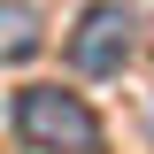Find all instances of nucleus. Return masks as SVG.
<instances>
[{"label":"nucleus","mask_w":154,"mask_h":154,"mask_svg":"<svg viewBox=\"0 0 154 154\" xmlns=\"http://www.w3.org/2000/svg\"><path fill=\"white\" fill-rule=\"evenodd\" d=\"M46 46V23H38L31 0H0V62H31Z\"/></svg>","instance_id":"7ed1b4c3"},{"label":"nucleus","mask_w":154,"mask_h":154,"mask_svg":"<svg viewBox=\"0 0 154 154\" xmlns=\"http://www.w3.org/2000/svg\"><path fill=\"white\" fill-rule=\"evenodd\" d=\"M131 8L123 0H93L85 16H77V31H69V69L77 77H116L123 62H131Z\"/></svg>","instance_id":"f03ea898"},{"label":"nucleus","mask_w":154,"mask_h":154,"mask_svg":"<svg viewBox=\"0 0 154 154\" xmlns=\"http://www.w3.org/2000/svg\"><path fill=\"white\" fill-rule=\"evenodd\" d=\"M16 139L38 154H100V116L62 85H23L16 93Z\"/></svg>","instance_id":"f257e3e1"}]
</instances>
